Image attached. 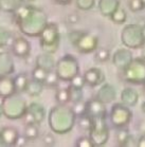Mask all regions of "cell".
Segmentation results:
<instances>
[{"label": "cell", "mask_w": 145, "mask_h": 147, "mask_svg": "<svg viewBox=\"0 0 145 147\" xmlns=\"http://www.w3.org/2000/svg\"><path fill=\"white\" fill-rule=\"evenodd\" d=\"M76 122V115L71 107L58 104L53 107L48 115V123L52 132L57 134H66L72 130Z\"/></svg>", "instance_id": "cell-1"}, {"label": "cell", "mask_w": 145, "mask_h": 147, "mask_svg": "<svg viewBox=\"0 0 145 147\" xmlns=\"http://www.w3.org/2000/svg\"><path fill=\"white\" fill-rule=\"evenodd\" d=\"M21 33L29 37H38L48 24V16L39 7H33L27 16L16 21Z\"/></svg>", "instance_id": "cell-2"}, {"label": "cell", "mask_w": 145, "mask_h": 147, "mask_svg": "<svg viewBox=\"0 0 145 147\" xmlns=\"http://www.w3.org/2000/svg\"><path fill=\"white\" fill-rule=\"evenodd\" d=\"M3 115L10 120H18L22 119L27 113L28 105L24 98L18 95V93H14L12 95L5 96L1 102Z\"/></svg>", "instance_id": "cell-3"}, {"label": "cell", "mask_w": 145, "mask_h": 147, "mask_svg": "<svg viewBox=\"0 0 145 147\" xmlns=\"http://www.w3.org/2000/svg\"><path fill=\"white\" fill-rule=\"evenodd\" d=\"M41 49L46 53L54 54L59 48L61 44V33L58 26L54 22H48L42 32L39 35Z\"/></svg>", "instance_id": "cell-4"}, {"label": "cell", "mask_w": 145, "mask_h": 147, "mask_svg": "<svg viewBox=\"0 0 145 147\" xmlns=\"http://www.w3.org/2000/svg\"><path fill=\"white\" fill-rule=\"evenodd\" d=\"M55 72L61 82H70L80 72L78 58L71 54H66L55 65Z\"/></svg>", "instance_id": "cell-5"}, {"label": "cell", "mask_w": 145, "mask_h": 147, "mask_svg": "<svg viewBox=\"0 0 145 147\" xmlns=\"http://www.w3.org/2000/svg\"><path fill=\"white\" fill-rule=\"evenodd\" d=\"M121 41L128 49H140L145 45V39L140 24H127L123 28L121 33Z\"/></svg>", "instance_id": "cell-6"}, {"label": "cell", "mask_w": 145, "mask_h": 147, "mask_svg": "<svg viewBox=\"0 0 145 147\" xmlns=\"http://www.w3.org/2000/svg\"><path fill=\"white\" fill-rule=\"evenodd\" d=\"M89 138L94 146H103L109 140V128L106 122V115L92 117V125L89 130Z\"/></svg>", "instance_id": "cell-7"}, {"label": "cell", "mask_w": 145, "mask_h": 147, "mask_svg": "<svg viewBox=\"0 0 145 147\" xmlns=\"http://www.w3.org/2000/svg\"><path fill=\"white\" fill-rule=\"evenodd\" d=\"M124 80L132 84H144L145 82V59L136 58L123 70Z\"/></svg>", "instance_id": "cell-8"}, {"label": "cell", "mask_w": 145, "mask_h": 147, "mask_svg": "<svg viewBox=\"0 0 145 147\" xmlns=\"http://www.w3.org/2000/svg\"><path fill=\"white\" fill-rule=\"evenodd\" d=\"M109 119L115 127L123 128L130 123L132 119V112L128 106H125L122 103H115L111 107Z\"/></svg>", "instance_id": "cell-9"}, {"label": "cell", "mask_w": 145, "mask_h": 147, "mask_svg": "<svg viewBox=\"0 0 145 147\" xmlns=\"http://www.w3.org/2000/svg\"><path fill=\"white\" fill-rule=\"evenodd\" d=\"M76 50L80 51L81 53L88 54L92 53L98 49V36L90 32H85L83 31L81 36L78 37V39L73 44Z\"/></svg>", "instance_id": "cell-10"}, {"label": "cell", "mask_w": 145, "mask_h": 147, "mask_svg": "<svg viewBox=\"0 0 145 147\" xmlns=\"http://www.w3.org/2000/svg\"><path fill=\"white\" fill-rule=\"evenodd\" d=\"M24 117L26 119V124L35 123L37 125L41 124L46 117V109L39 103L33 102L30 105H28L27 113L24 114Z\"/></svg>", "instance_id": "cell-11"}, {"label": "cell", "mask_w": 145, "mask_h": 147, "mask_svg": "<svg viewBox=\"0 0 145 147\" xmlns=\"http://www.w3.org/2000/svg\"><path fill=\"white\" fill-rule=\"evenodd\" d=\"M12 52L19 58H27L31 53V44L24 37L18 36L12 41Z\"/></svg>", "instance_id": "cell-12"}, {"label": "cell", "mask_w": 145, "mask_h": 147, "mask_svg": "<svg viewBox=\"0 0 145 147\" xmlns=\"http://www.w3.org/2000/svg\"><path fill=\"white\" fill-rule=\"evenodd\" d=\"M132 59V53L128 49H119L112 55V64L120 70H124Z\"/></svg>", "instance_id": "cell-13"}, {"label": "cell", "mask_w": 145, "mask_h": 147, "mask_svg": "<svg viewBox=\"0 0 145 147\" xmlns=\"http://www.w3.org/2000/svg\"><path fill=\"white\" fill-rule=\"evenodd\" d=\"M84 78L87 85L91 87H96L104 83L105 74L98 68H90L84 73Z\"/></svg>", "instance_id": "cell-14"}, {"label": "cell", "mask_w": 145, "mask_h": 147, "mask_svg": "<svg viewBox=\"0 0 145 147\" xmlns=\"http://www.w3.org/2000/svg\"><path fill=\"white\" fill-rule=\"evenodd\" d=\"M96 98L101 100L102 103H104L105 105L110 104L117 98V90L110 84H103L96 93Z\"/></svg>", "instance_id": "cell-15"}, {"label": "cell", "mask_w": 145, "mask_h": 147, "mask_svg": "<svg viewBox=\"0 0 145 147\" xmlns=\"http://www.w3.org/2000/svg\"><path fill=\"white\" fill-rule=\"evenodd\" d=\"M15 70L13 57L9 52H0V77L11 75Z\"/></svg>", "instance_id": "cell-16"}, {"label": "cell", "mask_w": 145, "mask_h": 147, "mask_svg": "<svg viewBox=\"0 0 145 147\" xmlns=\"http://www.w3.org/2000/svg\"><path fill=\"white\" fill-rule=\"evenodd\" d=\"M86 109H87V114H89L91 117L106 115L105 104L102 103L101 100H98L96 97L86 102Z\"/></svg>", "instance_id": "cell-17"}, {"label": "cell", "mask_w": 145, "mask_h": 147, "mask_svg": "<svg viewBox=\"0 0 145 147\" xmlns=\"http://www.w3.org/2000/svg\"><path fill=\"white\" fill-rule=\"evenodd\" d=\"M0 137L4 143V146H16L17 140L19 137V132L15 127H7L1 128L0 130Z\"/></svg>", "instance_id": "cell-18"}, {"label": "cell", "mask_w": 145, "mask_h": 147, "mask_svg": "<svg viewBox=\"0 0 145 147\" xmlns=\"http://www.w3.org/2000/svg\"><path fill=\"white\" fill-rule=\"evenodd\" d=\"M35 61H36V66L42 68L45 70H47L48 72L54 70L55 69V65H56V61H55L53 54L46 53V52L38 54Z\"/></svg>", "instance_id": "cell-19"}, {"label": "cell", "mask_w": 145, "mask_h": 147, "mask_svg": "<svg viewBox=\"0 0 145 147\" xmlns=\"http://www.w3.org/2000/svg\"><path fill=\"white\" fill-rule=\"evenodd\" d=\"M14 93H16V89L13 78L10 75L0 77V97L3 98Z\"/></svg>", "instance_id": "cell-20"}, {"label": "cell", "mask_w": 145, "mask_h": 147, "mask_svg": "<svg viewBox=\"0 0 145 147\" xmlns=\"http://www.w3.org/2000/svg\"><path fill=\"white\" fill-rule=\"evenodd\" d=\"M121 102L125 106L134 107L139 102L138 92L132 88H124L121 92Z\"/></svg>", "instance_id": "cell-21"}, {"label": "cell", "mask_w": 145, "mask_h": 147, "mask_svg": "<svg viewBox=\"0 0 145 147\" xmlns=\"http://www.w3.org/2000/svg\"><path fill=\"white\" fill-rule=\"evenodd\" d=\"M120 7V0H98V9L103 16L110 17Z\"/></svg>", "instance_id": "cell-22"}, {"label": "cell", "mask_w": 145, "mask_h": 147, "mask_svg": "<svg viewBox=\"0 0 145 147\" xmlns=\"http://www.w3.org/2000/svg\"><path fill=\"white\" fill-rule=\"evenodd\" d=\"M44 88H45V85L42 82H39L37 80L32 78V80H29V82H28L27 88H26L24 92L28 93L32 97H37L42 93Z\"/></svg>", "instance_id": "cell-23"}, {"label": "cell", "mask_w": 145, "mask_h": 147, "mask_svg": "<svg viewBox=\"0 0 145 147\" xmlns=\"http://www.w3.org/2000/svg\"><path fill=\"white\" fill-rule=\"evenodd\" d=\"M14 80V85H15V89H16L17 93H21V92H24L26 91V88H27L28 82H29V77H28V74L24 73V72H21L18 75L13 78Z\"/></svg>", "instance_id": "cell-24"}, {"label": "cell", "mask_w": 145, "mask_h": 147, "mask_svg": "<svg viewBox=\"0 0 145 147\" xmlns=\"http://www.w3.org/2000/svg\"><path fill=\"white\" fill-rule=\"evenodd\" d=\"M24 136L29 141H33L37 139L39 136V129H38L37 124L35 123H27L24 125Z\"/></svg>", "instance_id": "cell-25"}, {"label": "cell", "mask_w": 145, "mask_h": 147, "mask_svg": "<svg viewBox=\"0 0 145 147\" xmlns=\"http://www.w3.org/2000/svg\"><path fill=\"white\" fill-rule=\"evenodd\" d=\"M13 34L9 29L5 27L0 26V48L7 47L9 45H12L13 41Z\"/></svg>", "instance_id": "cell-26"}, {"label": "cell", "mask_w": 145, "mask_h": 147, "mask_svg": "<svg viewBox=\"0 0 145 147\" xmlns=\"http://www.w3.org/2000/svg\"><path fill=\"white\" fill-rule=\"evenodd\" d=\"M19 4V0H0V10L7 13H14Z\"/></svg>", "instance_id": "cell-27"}, {"label": "cell", "mask_w": 145, "mask_h": 147, "mask_svg": "<svg viewBox=\"0 0 145 147\" xmlns=\"http://www.w3.org/2000/svg\"><path fill=\"white\" fill-rule=\"evenodd\" d=\"M110 19L112 20V22H115V24H123L127 19V14L125 12L123 7H119L113 13L110 15Z\"/></svg>", "instance_id": "cell-28"}, {"label": "cell", "mask_w": 145, "mask_h": 147, "mask_svg": "<svg viewBox=\"0 0 145 147\" xmlns=\"http://www.w3.org/2000/svg\"><path fill=\"white\" fill-rule=\"evenodd\" d=\"M59 82H61V80H59L57 73L52 70L48 72L47 76L44 80V85L49 88H55L59 85Z\"/></svg>", "instance_id": "cell-29"}, {"label": "cell", "mask_w": 145, "mask_h": 147, "mask_svg": "<svg viewBox=\"0 0 145 147\" xmlns=\"http://www.w3.org/2000/svg\"><path fill=\"white\" fill-rule=\"evenodd\" d=\"M76 120H78V127L83 129V130H86V131H89L90 130V128H91V125H92V117L89 115V114L85 113L81 117H76Z\"/></svg>", "instance_id": "cell-30"}, {"label": "cell", "mask_w": 145, "mask_h": 147, "mask_svg": "<svg viewBox=\"0 0 145 147\" xmlns=\"http://www.w3.org/2000/svg\"><path fill=\"white\" fill-rule=\"evenodd\" d=\"M55 98L58 104L61 105H67V103L70 102V97H69V89L68 88H59L56 90L55 93Z\"/></svg>", "instance_id": "cell-31"}, {"label": "cell", "mask_w": 145, "mask_h": 147, "mask_svg": "<svg viewBox=\"0 0 145 147\" xmlns=\"http://www.w3.org/2000/svg\"><path fill=\"white\" fill-rule=\"evenodd\" d=\"M69 97H70L71 103H76L80 100H83L84 98V93H83V89L81 88H75L73 86H69Z\"/></svg>", "instance_id": "cell-32"}, {"label": "cell", "mask_w": 145, "mask_h": 147, "mask_svg": "<svg viewBox=\"0 0 145 147\" xmlns=\"http://www.w3.org/2000/svg\"><path fill=\"white\" fill-rule=\"evenodd\" d=\"M94 58L98 63H105L110 59V52L106 48H98L95 50Z\"/></svg>", "instance_id": "cell-33"}, {"label": "cell", "mask_w": 145, "mask_h": 147, "mask_svg": "<svg viewBox=\"0 0 145 147\" xmlns=\"http://www.w3.org/2000/svg\"><path fill=\"white\" fill-rule=\"evenodd\" d=\"M72 110L74 112V114L78 117H81L83 114L87 113V109H86V102L84 100H80V102H76V103H73V106H72Z\"/></svg>", "instance_id": "cell-34"}, {"label": "cell", "mask_w": 145, "mask_h": 147, "mask_svg": "<svg viewBox=\"0 0 145 147\" xmlns=\"http://www.w3.org/2000/svg\"><path fill=\"white\" fill-rule=\"evenodd\" d=\"M48 74V71L42 69V68L38 67V66H35L33 70H32V78L34 80H37L39 82H42L44 83L45 78L47 76Z\"/></svg>", "instance_id": "cell-35"}, {"label": "cell", "mask_w": 145, "mask_h": 147, "mask_svg": "<svg viewBox=\"0 0 145 147\" xmlns=\"http://www.w3.org/2000/svg\"><path fill=\"white\" fill-rule=\"evenodd\" d=\"M76 5L82 11H89L95 5V0H76Z\"/></svg>", "instance_id": "cell-36"}, {"label": "cell", "mask_w": 145, "mask_h": 147, "mask_svg": "<svg viewBox=\"0 0 145 147\" xmlns=\"http://www.w3.org/2000/svg\"><path fill=\"white\" fill-rule=\"evenodd\" d=\"M85 85H86V82H85L84 75H81V74H76L70 80V86H73L75 88H81V89H83Z\"/></svg>", "instance_id": "cell-37"}, {"label": "cell", "mask_w": 145, "mask_h": 147, "mask_svg": "<svg viewBox=\"0 0 145 147\" xmlns=\"http://www.w3.org/2000/svg\"><path fill=\"white\" fill-rule=\"evenodd\" d=\"M128 7L132 12H139L144 9V4L142 2V0H129Z\"/></svg>", "instance_id": "cell-38"}, {"label": "cell", "mask_w": 145, "mask_h": 147, "mask_svg": "<svg viewBox=\"0 0 145 147\" xmlns=\"http://www.w3.org/2000/svg\"><path fill=\"white\" fill-rule=\"evenodd\" d=\"M78 147H94V144L92 143V141L90 138L87 137H82L76 141L75 144Z\"/></svg>", "instance_id": "cell-39"}, {"label": "cell", "mask_w": 145, "mask_h": 147, "mask_svg": "<svg viewBox=\"0 0 145 147\" xmlns=\"http://www.w3.org/2000/svg\"><path fill=\"white\" fill-rule=\"evenodd\" d=\"M137 143H138V141L136 140V138L132 134H129L127 136V138L125 139L124 142H123V144H122V147H136Z\"/></svg>", "instance_id": "cell-40"}, {"label": "cell", "mask_w": 145, "mask_h": 147, "mask_svg": "<svg viewBox=\"0 0 145 147\" xmlns=\"http://www.w3.org/2000/svg\"><path fill=\"white\" fill-rule=\"evenodd\" d=\"M42 143L46 146H54L55 145V137L50 132L45 134L44 137H42Z\"/></svg>", "instance_id": "cell-41"}, {"label": "cell", "mask_w": 145, "mask_h": 147, "mask_svg": "<svg viewBox=\"0 0 145 147\" xmlns=\"http://www.w3.org/2000/svg\"><path fill=\"white\" fill-rule=\"evenodd\" d=\"M129 134V131L124 129V130H120L117 134V141H118L119 146H122L123 142L125 141V139L127 138V136Z\"/></svg>", "instance_id": "cell-42"}, {"label": "cell", "mask_w": 145, "mask_h": 147, "mask_svg": "<svg viewBox=\"0 0 145 147\" xmlns=\"http://www.w3.org/2000/svg\"><path fill=\"white\" fill-rule=\"evenodd\" d=\"M83 31H71L70 33L68 34V38H69V40H70V42L72 45L74 44L75 41L78 39V37L81 36V34Z\"/></svg>", "instance_id": "cell-43"}, {"label": "cell", "mask_w": 145, "mask_h": 147, "mask_svg": "<svg viewBox=\"0 0 145 147\" xmlns=\"http://www.w3.org/2000/svg\"><path fill=\"white\" fill-rule=\"evenodd\" d=\"M78 21H80V16H78V14H75V13L68 14V16H67V22L68 24H78Z\"/></svg>", "instance_id": "cell-44"}, {"label": "cell", "mask_w": 145, "mask_h": 147, "mask_svg": "<svg viewBox=\"0 0 145 147\" xmlns=\"http://www.w3.org/2000/svg\"><path fill=\"white\" fill-rule=\"evenodd\" d=\"M28 139L24 136H19L18 137V140H17V143H16V146H26L28 143Z\"/></svg>", "instance_id": "cell-45"}, {"label": "cell", "mask_w": 145, "mask_h": 147, "mask_svg": "<svg viewBox=\"0 0 145 147\" xmlns=\"http://www.w3.org/2000/svg\"><path fill=\"white\" fill-rule=\"evenodd\" d=\"M137 146L138 147H145V134L141 136L140 139L138 140V143H137Z\"/></svg>", "instance_id": "cell-46"}, {"label": "cell", "mask_w": 145, "mask_h": 147, "mask_svg": "<svg viewBox=\"0 0 145 147\" xmlns=\"http://www.w3.org/2000/svg\"><path fill=\"white\" fill-rule=\"evenodd\" d=\"M57 1V3L59 4H63V5H67V4H69L72 1V0H56Z\"/></svg>", "instance_id": "cell-47"}, {"label": "cell", "mask_w": 145, "mask_h": 147, "mask_svg": "<svg viewBox=\"0 0 145 147\" xmlns=\"http://www.w3.org/2000/svg\"><path fill=\"white\" fill-rule=\"evenodd\" d=\"M139 130L143 132V134H145V122H142L140 125H139Z\"/></svg>", "instance_id": "cell-48"}, {"label": "cell", "mask_w": 145, "mask_h": 147, "mask_svg": "<svg viewBox=\"0 0 145 147\" xmlns=\"http://www.w3.org/2000/svg\"><path fill=\"white\" fill-rule=\"evenodd\" d=\"M3 115V110H2V106H1V104H0V117Z\"/></svg>", "instance_id": "cell-49"}, {"label": "cell", "mask_w": 145, "mask_h": 147, "mask_svg": "<svg viewBox=\"0 0 145 147\" xmlns=\"http://www.w3.org/2000/svg\"><path fill=\"white\" fill-rule=\"evenodd\" d=\"M142 33H143V37H144V39H145V26L142 27Z\"/></svg>", "instance_id": "cell-50"}, {"label": "cell", "mask_w": 145, "mask_h": 147, "mask_svg": "<svg viewBox=\"0 0 145 147\" xmlns=\"http://www.w3.org/2000/svg\"><path fill=\"white\" fill-rule=\"evenodd\" d=\"M142 111H143V112H144L145 113V102H143V104H142Z\"/></svg>", "instance_id": "cell-51"}, {"label": "cell", "mask_w": 145, "mask_h": 147, "mask_svg": "<svg viewBox=\"0 0 145 147\" xmlns=\"http://www.w3.org/2000/svg\"><path fill=\"white\" fill-rule=\"evenodd\" d=\"M4 146V143H3V141H2V139H1V137H0V147H2Z\"/></svg>", "instance_id": "cell-52"}, {"label": "cell", "mask_w": 145, "mask_h": 147, "mask_svg": "<svg viewBox=\"0 0 145 147\" xmlns=\"http://www.w3.org/2000/svg\"><path fill=\"white\" fill-rule=\"evenodd\" d=\"M19 1H22V2H32V1H35V0H19Z\"/></svg>", "instance_id": "cell-53"}, {"label": "cell", "mask_w": 145, "mask_h": 147, "mask_svg": "<svg viewBox=\"0 0 145 147\" xmlns=\"http://www.w3.org/2000/svg\"><path fill=\"white\" fill-rule=\"evenodd\" d=\"M142 2H143V4H144V7H145V0H142Z\"/></svg>", "instance_id": "cell-54"}, {"label": "cell", "mask_w": 145, "mask_h": 147, "mask_svg": "<svg viewBox=\"0 0 145 147\" xmlns=\"http://www.w3.org/2000/svg\"><path fill=\"white\" fill-rule=\"evenodd\" d=\"M143 85H144V94H145V82H144V84H143Z\"/></svg>", "instance_id": "cell-55"}]
</instances>
